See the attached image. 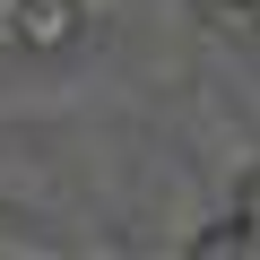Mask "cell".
<instances>
[{"label":"cell","instance_id":"6da1fadb","mask_svg":"<svg viewBox=\"0 0 260 260\" xmlns=\"http://www.w3.org/2000/svg\"><path fill=\"white\" fill-rule=\"evenodd\" d=\"M78 0H18V9H9V26H18V44L26 52H70L78 44Z\"/></svg>","mask_w":260,"mask_h":260},{"label":"cell","instance_id":"7a4b0ae2","mask_svg":"<svg viewBox=\"0 0 260 260\" xmlns=\"http://www.w3.org/2000/svg\"><path fill=\"white\" fill-rule=\"evenodd\" d=\"M191 251H200V260H260V251H251V234H243V217H234V225H208Z\"/></svg>","mask_w":260,"mask_h":260},{"label":"cell","instance_id":"3957f363","mask_svg":"<svg viewBox=\"0 0 260 260\" xmlns=\"http://www.w3.org/2000/svg\"><path fill=\"white\" fill-rule=\"evenodd\" d=\"M234 217H243V234H251V251H260V174L243 182V200H234Z\"/></svg>","mask_w":260,"mask_h":260},{"label":"cell","instance_id":"277c9868","mask_svg":"<svg viewBox=\"0 0 260 260\" xmlns=\"http://www.w3.org/2000/svg\"><path fill=\"white\" fill-rule=\"evenodd\" d=\"M208 9H225V18H251V9H260V0H208Z\"/></svg>","mask_w":260,"mask_h":260},{"label":"cell","instance_id":"5b68a950","mask_svg":"<svg viewBox=\"0 0 260 260\" xmlns=\"http://www.w3.org/2000/svg\"><path fill=\"white\" fill-rule=\"evenodd\" d=\"M251 18H260V9H251Z\"/></svg>","mask_w":260,"mask_h":260}]
</instances>
